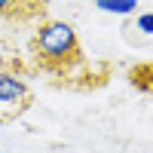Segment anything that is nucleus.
<instances>
[{"instance_id": "obj_1", "label": "nucleus", "mask_w": 153, "mask_h": 153, "mask_svg": "<svg viewBox=\"0 0 153 153\" xmlns=\"http://www.w3.org/2000/svg\"><path fill=\"white\" fill-rule=\"evenodd\" d=\"M34 55L43 65H65V61L80 55V40H76L74 25L68 22H43L34 34Z\"/></svg>"}, {"instance_id": "obj_2", "label": "nucleus", "mask_w": 153, "mask_h": 153, "mask_svg": "<svg viewBox=\"0 0 153 153\" xmlns=\"http://www.w3.org/2000/svg\"><path fill=\"white\" fill-rule=\"evenodd\" d=\"M0 104H12V107H25V104H31V89L28 83L22 80V76L16 74H6V71H0Z\"/></svg>"}, {"instance_id": "obj_3", "label": "nucleus", "mask_w": 153, "mask_h": 153, "mask_svg": "<svg viewBox=\"0 0 153 153\" xmlns=\"http://www.w3.org/2000/svg\"><path fill=\"white\" fill-rule=\"evenodd\" d=\"M138 3H141V0H104V3L95 6V9L110 12V16H132V12L138 9Z\"/></svg>"}, {"instance_id": "obj_4", "label": "nucleus", "mask_w": 153, "mask_h": 153, "mask_svg": "<svg viewBox=\"0 0 153 153\" xmlns=\"http://www.w3.org/2000/svg\"><path fill=\"white\" fill-rule=\"evenodd\" d=\"M135 28L141 34H147V37H153V12H141L138 22H135Z\"/></svg>"}, {"instance_id": "obj_5", "label": "nucleus", "mask_w": 153, "mask_h": 153, "mask_svg": "<svg viewBox=\"0 0 153 153\" xmlns=\"http://www.w3.org/2000/svg\"><path fill=\"white\" fill-rule=\"evenodd\" d=\"M12 6H16V0H0V16H6Z\"/></svg>"}, {"instance_id": "obj_6", "label": "nucleus", "mask_w": 153, "mask_h": 153, "mask_svg": "<svg viewBox=\"0 0 153 153\" xmlns=\"http://www.w3.org/2000/svg\"><path fill=\"white\" fill-rule=\"evenodd\" d=\"M89 3H95V6H101V3H104V0H89Z\"/></svg>"}, {"instance_id": "obj_7", "label": "nucleus", "mask_w": 153, "mask_h": 153, "mask_svg": "<svg viewBox=\"0 0 153 153\" xmlns=\"http://www.w3.org/2000/svg\"><path fill=\"white\" fill-rule=\"evenodd\" d=\"M0 153H3V150H0Z\"/></svg>"}]
</instances>
